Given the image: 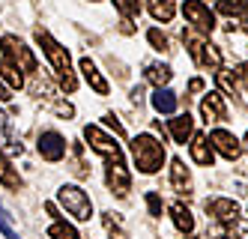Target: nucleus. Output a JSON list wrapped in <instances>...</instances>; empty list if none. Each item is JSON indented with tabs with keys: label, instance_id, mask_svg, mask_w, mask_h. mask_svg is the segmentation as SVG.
<instances>
[{
	"label": "nucleus",
	"instance_id": "f257e3e1",
	"mask_svg": "<svg viewBox=\"0 0 248 239\" xmlns=\"http://www.w3.org/2000/svg\"><path fill=\"white\" fill-rule=\"evenodd\" d=\"M36 42H39V48L45 51V57H48V63L54 66V72H57V81H60V87L66 90V93H75V87H78V78H75V72H72V57H69V51L51 36L48 30H36Z\"/></svg>",
	"mask_w": 248,
	"mask_h": 239
},
{
	"label": "nucleus",
	"instance_id": "f03ea898",
	"mask_svg": "<svg viewBox=\"0 0 248 239\" xmlns=\"http://www.w3.org/2000/svg\"><path fill=\"white\" fill-rule=\"evenodd\" d=\"M132 159L140 174H158L165 164V146L153 135H138L132 138Z\"/></svg>",
	"mask_w": 248,
	"mask_h": 239
},
{
	"label": "nucleus",
	"instance_id": "7ed1b4c3",
	"mask_svg": "<svg viewBox=\"0 0 248 239\" xmlns=\"http://www.w3.org/2000/svg\"><path fill=\"white\" fill-rule=\"evenodd\" d=\"M183 42L188 48V54L194 57V63L198 66H212V69H221V54L218 48L203 39V33L198 30H183Z\"/></svg>",
	"mask_w": 248,
	"mask_h": 239
},
{
	"label": "nucleus",
	"instance_id": "20e7f679",
	"mask_svg": "<svg viewBox=\"0 0 248 239\" xmlns=\"http://www.w3.org/2000/svg\"><path fill=\"white\" fill-rule=\"evenodd\" d=\"M57 200L63 204V209L78 218V222H90V215H93V204H90V197H87V191L81 186H63L57 191Z\"/></svg>",
	"mask_w": 248,
	"mask_h": 239
},
{
	"label": "nucleus",
	"instance_id": "39448f33",
	"mask_svg": "<svg viewBox=\"0 0 248 239\" xmlns=\"http://www.w3.org/2000/svg\"><path fill=\"white\" fill-rule=\"evenodd\" d=\"M0 51H3L21 72H27V75L36 72V57H33V51L18 39V36H3V39H0Z\"/></svg>",
	"mask_w": 248,
	"mask_h": 239
},
{
	"label": "nucleus",
	"instance_id": "423d86ee",
	"mask_svg": "<svg viewBox=\"0 0 248 239\" xmlns=\"http://www.w3.org/2000/svg\"><path fill=\"white\" fill-rule=\"evenodd\" d=\"M183 15H186V21L191 24V30H198L203 36L216 30V15L209 12V6L203 3V0H186V3H183Z\"/></svg>",
	"mask_w": 248,
	"mask_h": 239
},
{
	"label": "nucleus",
	"instance_id": "0eeeda50",
	"mask_svg": "<svg viewBox=\"0 0 248 239\" xmlns=\"http://www.w3.org/2000/svg\"><path fill=\"white\" fill-rule=\"evenodd\" d=\"M84 138H87V143H90L99 156H105L108 161H123V146L111 135H105L99 126H87L84 128Z\"/></svg>",
	"mask_w": 248,
	"mask_h": 239
},
{
	"label": "nucleus",
	"instance_id": "6e6552de",
	"mask_svg": "<svg viewBox=\"0 0 248 239\" xmlns=\"http://www.w3.org/2000/svg\"><path fill=\"white\" fill-rule=\"evenodd\" d=\"M206 138H209V143H212V150H218L227 161H236V159L242 156V143L236 141L233 132H227V128H212Z\"/></svg>",
	"mask_w": 248,
	"mask_h": 239
},
{
	"label": "nucleus",
	"instance_id": "1a4fd4ad",
	"mask_svg": "<svg viewBox=\"0 0 248 239\" xmlns=\"http://www.w3.org/2000/svg\"><path fill=\"white\" fill-rule=\"evenodd\" d=\"M105 182H108V189L117 194V197H126L132 191V176L126 171V164L123 161H111L108 171H105Z\"/></svg>",
	"mask_w": 248,
	"mask_h": 239
},
{
	"label": "nucleus",
	"instance_id": "9d476101",
	"mask_svg": "<svg viewBox=\"0 0 248 239\" xmlns=\"http://www.w3.org/2000/svg\"><path fill=\"white\" fill-rule=\"evenodd\" d=\"M39 156L45 161H60L66 156V138L54 128H48V132L39 135Z\"/></svg>",
	"mask_w": 248,
	"mask_h": 239
},
{
	"label": "nucleus",
	"instance_id": "9b49d317",
	"mask_svg": "<svg viewBox=\"0 0 248 239\" xmlns=\"http://www.w3.org/2000/svg\"><path fill=\"white\" fill-rule=\"evenodd\" d=\"M201 117H203L206 126H209V123H221V120H227V102H224V96L218 93V90L206 93V99L201 102Z\"/></svg>",
	"mask_w": 248,
	"mask_h": 239
},
{
	"label": "nucleus",
	"instance_id": "f8f14e48",
	"mask_svg": "<svg viewBox=\"0 0 248 239\" xmlns=\"http://www.w3.org/2000/svg\"><path fill=\"white\" fill-rule=\"evenodd\" d=\"M206 212L212 218H218V222H224V224H233L236 218H239V207H236V200H230V197H212V200H206Z\"/></svg>",
	"mask_w": 248,
	"mask_h": 239
},
{
	"label": "nucleus",
	"instance_id": "ddd939ff",
	"mask_svg": "<svg viewBox=\"0 0 248 239\" xmlns=\"http://www.w3.org/2000/svg\"><path fill=\"white\" fill-rule=\"evenodd\" d=\"M188 153H191V159L198 161V164H203V168H212V161H216V150H212V143H209V138H206L203 132L191 135Z\"/></svg>",
	"mask_w": 248,
	"mask_h": 239
},
{
	"label": "nucleus",
	"instance_id": "4468645a",
	"mask_svg": "<svg viewBox=\"0 0 248 239\" xmlns=\"http://www.w3.org/2000/svg\"><path fill=\"white\" fill-rule=\"evenodd\" d=\"M170 182H173V189H176V194H191V174H188V168L183 164V159H173L170 161Z\"/></svg>",
	"mask_w": 248,
	"mask_h": 239
},
{
	"label": "nucleus",
	"instance_id": "2eb2a0df",
	"mask_svg": "<svg viewBox=\"0 0 248 239\" xmlns=\"http://www.w3.org/2000/svg\"><path fill=\"white\" fill-rule=\"evenodd\" d=\"M0 78H3V84L9 90H21L24 87V75H21V69L15 66L3 51H0Z\"/></svg>",
	"mask_w": 248,
	"mask_h": 239
},
{
	"label": "nucleus",
	"instance_id": "dca6fc26",
	"mask_svg": "<svg viewBox=\"0 0 248 239\" xmlns=\"http://www.w3.org/2000/svg\"><path fill=\"white\" fill-rule=\"evenodd\" d=\"M81 72H84V78H87V84H90L99 96H108V81L102 78V72H99V66L90 60V57H81Z\"/></svg>",
	"mask_w": 248,
	"mask_h": 239
},
{
	"label": "nucleus",
	"instance_id": "f3484780",
	"mask_svg": "<svg viewBox=\"0 0 248 239\" xmlns=\"http://www.w3.org/2000/svg\"><path fill=\"white\" fill-rule=\"evenodd\" d=\"M170 138L176 141V143H186L191 135H194V120L188 117V114H180V117H173L170 120Z\"/></svg>",
	"mask_w": 248,
	"mask_h": 239
},
{
	"label": "nucleus",
	"instance_id": "a211bd4d",
	"mask_svg": "<svg viewBox=\"0 0 248 239\" xmlns=\"http://www.w3.org/2000/svg\"><path fill=\"white\" fill-rule=\"evenodd\" d=\"M170 218H173V224H176L180 233H186V236L194 233V215H191V209L186 204H173L170 207Z\"/></svg>",
	"mask_w": 248,
	"mask_h": 239
},
{
	"label": "nucleus",
	"instance_id": "6ab92c4d",
	"mask_svg": "<svg viewBox=\"0 0 248 239\" xmlns=\"http://www.w3.org/2000/svg\"><path fill=\"white\" fill-rule=\"evenodd\" d=\"M150 15L155 18V21H170V18L176 15V3L173 0H144Z\"/></svg>",
	"mask_w": 248,
	"mask_h": 239
},
{
	"label": "nucleus",
	"instance_id": "aec40b11",
	"mask_svg": "<svg viewBox=\"0 0 248 239\" xmlns=\"http://www.w3.org/2000/svg\"><path fill=\"white\" fill-rule=\"evenodd\" d=\"M153 108L158 114H173L176 111V96L170 93L168 87H158L155 93H153Z\"/></svg>",
	"mask_w": 248,
	"mask_h": 239
},
{
	"label": "nucleus",
	"instance_id": "412c9836",
	"mask_svg": "<svg viewBox=\"0 0 248 239\" xmlns=\"http://www.w3.org/2000/svg\"><path fill=\"white\" fill-rule=\"evenodd\" d=\"M0 182H3L6 189H15V191L21 189V176L12 171V164H9V159L3 156V150H0Z\"/></svg>",
	"mask_w": 248,
	"mask_h": 239
},
{
	"label": "nucleus",
	"instance_id": "4be33fe9",
	"mask_svg": "<svg viewBox=\"0 0 248 239\" xmlns=\"http://www.w3.org/2000/svg\"><path fill=\"white\" fill-rule=\"evenodd\" d=\"M12 150V153H21V143H15V138H12V123H9V117L0 111V150Z\"/></svg>",
	"mask_w": 248,
	"mask_h": 239
},
{
	"label": "nucleus",
	"instance_id": "5701e85b",
	"mask_svg": "<svg viewBox=\"0 0 248 239\" xmlns=\"http://www.w3.org/2000/svg\"><path fill=\"white\" fill-rule=\"evenodd\" d=\"M147 78H150L153 84H158V87H165V84L173 78V72H170V66H162V63H150V66H147Z\"/></svg>",
	"mask_w": 248,
	"mask_h": 239
},
{
	"label": "nucleus",
	"instance_id": "b1692460",
	"mask_svg": "<svg viewBox=\"0 0 248 239\" xmlns=\"http://www.w3.org/2000/svg\"><path fill=\"white\" fill-rule=\"evenodd\" d=\"M48 236H51V239H81L78 230H75L72 224H66V222H54V224L48 227Z\"/></svg>",
	"mask_w": 248,
	"mask_h": 239
},
{
	"label": "nucleus",
	"instance_id": "393cba45",
	"mask_svg": "<svg viewBox=\"0 0 248 239\" xmlns=\"http://www.w3.org/2000/svg\"><path fill=\"white\" fill-rule=\"evenodd\" d=\"M248 9V0H218V12L221 15H239Z\"/></svg>",
	"mask_w": 248,
	"mask_h": 239
},
{
	"label": "nucleus",
	"instance_id": "a878e982",
	"mask_svg": "<svg viewBox=\"0 0 248 239\" xmlns=\"http://www.w3.org/2000/svg\"><path fill=\"white\" fill-rule=\"evenodd\" d=\"M102 222H105V230H108V236H111V239H129V236H126V230H123V227L117 224L114 212H105V218H102Z\"/></svg>",
	"mask_w": 248,
	"mask_h": 239
},
{
	"label": "nucleus",
	"instance_id": "bb28decb",
	"mask_svg": "<svg viewBox=\"0 0 248 239\" xmlns=\"http://www.w3.org/2000/svg\"><path fill=\"white\" fill-rule=\"evenodd\" d=\"M114 3H117V9L123 12V18H129V21H132V18H138V12H140L138 0H114Z\"/></svg>",
	"mask_w": 248,
	"mask_h": 239
},
{
	"label": "nucleus",
	"instance_id": "cd10ccee",
	"mask_svg": "<svg viewBox=\"0 0 248 239\" xmlns=\"http://www.w3.org/2000/svg\"><path fill=\"white\" fill-rule=\"evenodd\" d=\"M147 39H150V45H153L155 51H168V48H170L168 36H165L162 30H150V33H147Z\"/></svg>",
	"mask_w": 248,
	"mask_h": 239
},
{
	"label": "nucleus",
	"instance_id": "c85d7f7f",
	"mask_svg": "<svg viewBox=\"0 0 248 239\" xmlns=\"http://www.w3.org/2000/svg\"><path fill=\"white\" fill-rule=\"evenodd\" d=\"M0 233H3L6 239H21L18 233H15V227L9 224V218H6V212H3V207H0Z\"/></svg>",
	"mask_w": 248,
	"mask_h": 239
},
{
	"label": "nucleus",
	"instance_id": "c756f323",
	"mask_svg": "<svg viewBox=\"0 0 248 239\" xmlns=\"http://www.w3.org/2000/svg\"><path fill=\"white\" fill-rule=\"evenodd\" d=\"M147 207H150V215L162 218V197H158L155 191H150V194H147Z\"/></svg>",
	"mask_w": 248,
	"mask_h": 239
},
{
	"label": "nucleus",
	"instance_id": "7c9ffc66",
	"mask_svg": "<svg viewBox=\"0 0 248 239\" xmlns=\"http://www.w3.org/2000/svg\"><path fill=\"white\" fill-rule=\"evenodd\" d=\"M218 84H221V87L227 90V93H230V96H239V87L233 84V78H230V75H227V72H218Z\"/></svg>",
	"mask_w": 248,
	"mask_h": 239
},
{
	"label": "nucleus",
	"instance_id": "2f4dec72",
	"mask_svg": "<svg viewBox=\"0 0 248 239\" xmlns=\"http://www.w3.org/2000/svg\"><path fill=\"white\" fill-rule=\"evenodd\" d=\"M230 230H233V233H236V239H248V227H245V224L239 222V218H236V222H233V224H230Z\"/></svg>",
	"mask_w": 248,
	"mask_h": 239
},
{
	"label": "nucleus",
	"instance_id": "473e14b6",
	"mask_svg": "<svg viewBox=\"0 0 248 239\" xmlns=\"http://www.w3.org/2000/svg\"><path fill=\"white\" fill-rule=\"evenodd\" d=\"M105 123H108V126L114 128V132H117V135H126V132H123V126L117 123V117H114V114H105Z\"/></svg>",
	"mask_w": 248,
	"mask_h": 239
},
{
	"label": "nucleus",
	"instance_id": "72a5a7b5",
	"mask_svg": "<svg viewBox=\"0 0 248 239\" xmlns=\"http://www.w3.org/2000/svg\"><path fill=\"white\" fill-rule=\"evenodd\" d=\"M236 78L245 84V90H248V63H242V66H236Z\"/></svg>",
	"mask_w": 248,
	"mask_h": 239
},
{
	"label": "nucleus",
	"instance_id": "f704fd0d",
	"mask_svg": "<svg viewBox=\"0 0 248 239\" xmlns=\"http://www.w3.org/2000/svg\"><path fill=\"white\" fill-rule=\"evenodd\" d=\"M9 99H12V90L3 84V78H0V102H9Z\"/></svg>",
	"mask_w": 248,
	"mask_h": 239
},
{
	"label": "nucleus",
	"instance_id": "c9c22d12",
	"mask_svg": "<svg viewBox=\"0 0 248 239\" xmlns=\"http://www.w3.org/2000/svg\"><path fill=\"white\" fill-rule=\"evenodd\" d=\"M203 90V81L201 78H191V84H188V93H201Z\"/></svg>",
	"mask_w": 248,
	"mask_h": 239
},
{
	"label": "nucleus",
	"instance_id": "e433bc0d",
	"mask_svg": "<svg viewBox=\"0 0 248 239\" xmlns=\"http://www.w3.org/2000/svg\"><path fill=\"white\" fill-rule=\"evenodd\" d=\"M45 212H48V215H54V218H57V207H54V204H45Z\"/></svg>",
	"mask_w": 248,
	"mask_h": 239
},
{
	"label": "nucleus",
	"instance_id": "4c0bfd02",
	"mask_svg": "<svg viewBox=\"0 0 248 239\" xmlns=\"http://www.w3.org/2000/svg\"><path fill=\"white\" fill-rule=\"evenodd\" d=\"M239 27H242V30H245V33H248V9H245V12H242V24H239Z\"/></svg>",
	"mask_w": 248,
	"mask_h": 239
},
{
	"label": "nucleus",
	"instance_id": "58836bf2",
	"mask_svg": "<svg viewBox=\"0 0 248 239\" xmlns=\"http://www.w3.org/2000/svg\"><path fill=\"white\" fill-rule=\"evenodd\" d=\"M212 239H227V236H212Z\"/></svg>",
	"mask_w": 248,
	"mask_h": 239
},
{
	"label": "nucleus",
	"instance_id": "ea45409f",
	"mask_svg": "<svg viewBox=\"0 0 248 239\" xmlns=\"http://www.w3.org/2000/svg\"><path fill=\"white\" fill-rule=\"evenodd\" d=\"M245 141H248V132H245Z\"/></svg>",
	"mask_w": 248,
	"mask_h": 239
}]
</instances>
